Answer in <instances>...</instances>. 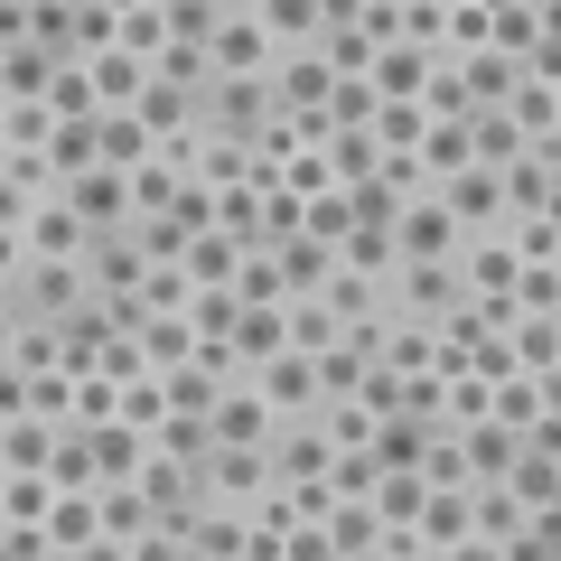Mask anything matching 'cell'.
<instances>
[{
	"mask_svg": "<svg viewBox=\"0 0 561 561\" xmlns=\"http://www.w3.org/2000/svg\"><path fill=\"white\" fill-rule=\"evenodd\" d=\"M57 206H66V216H76L94 243L122 234V225H131V169H84V179L57 187Z\"/></svg>",
	"mask_w": 561,
	"mask_h": 561,
	"instance_id": "6da1fadb",
	"label": "cell"
},
{
	"mask_svg": "<svg viewBox=\"0 0 561 561\" xmlns=\"http://www.w3.org/2000/svg\"><path fill=\"white\" fill-rule=\"evenodd\" d=\"M402 262H459V225L440 216V197H421L393 216V272Z\"/></svg>",
	"mask_w": 561,
	"mask_h": 561,
	"instance_id": "7a4b0ae2",
	"label": "cell"
},
{
	"mask_svg": "<svg viewBox=\"0 0 561 561\" xmlns=\"http://www.w3.org/2000/svg\"><path fill=\"white\" fill-rule=\"evenodd\" d=\"M468 290H459V262H402V309L393 319H412V328H431V319H449Z\"/></svg>",
	"mask_w": 561,
	"mask_h": 561,
	"instance_id": "3957f363",
	"label": "cell"
},
{
	"mask_svg": "<svg viewBox=\"0 0 561 561\" xmlns=\"http://www.w3.org/2000/svg\"><path fill=\"white\" fill-rule=\"evenodd\" d=\"M496 197H505V216H552V150H515V160L496 169Z\"/></svg>",
	"mask_w": 561,
	"mask_h": 561,
	"instance_id": "277c9868",
	"label": "cell"
},
{
	"mask_svg": "<svg viewBox=\"0 0 561 561\" xmlns=\"http://www.w3.org/2000/svg\"><path fill=\"white\" fill-rule=\"evenodd\" d=\"M206 66H216V76H262V66H272V38H262L253 10H225V20H216V47H206Z\"/></svg>",
	"mask_w": 561,
	"mask_h": 561,
	"instance_id": "5b68a950",
	"label": "cell"
},
{
	"mask_svg": "<svg viewBox=\"0 0 561 561\" xmlns=\"http://www.w3.org/2000/svg\"><path fill=\"white\" fill-rule=\"evenodd\" d=\"M84 243H94V234H84L57 197L28 206V225H20V253H28V262H84Z\"/></svg>",
	"mask_w": 561,
	"mask_h": 561,
	"instance_id": "8992f818",
	"label": "cell"
},
{
	"mask_svg": "<svg viewBox=\"0 0 561 561\" xmlns=\"http://www.w3.org/2000/svg\"><path fill=\"white\" fill-rule=\"evenodd\" d=\"M140 280H150V262H140V243H131V234H103V243H84V290L122 300V290H140Z\"/></svg>",
	"mask_w": 561,
	"mask_h": 561,
	"instance_id": "52a82bcc",
	"label": "cell"
},
{
	"mask_svg": "<svg viewBox=\"0 0 561 561\" xmlns=\"http://www.w3.org/2000/svg\"><path fill=\"white\" fill-rule=\"evenodd\" d=\"M272 431H280V421L262 412L253 393H225L216 412H206V440H216V449H272Z\"/></svg>",
	"mask_w": 561,
	"mask_h": 561,
	"instance_id": "ba28073f",
	"label": "cell"
},
{
	"mask_svg": "<svg viewBox=\"0 0 561 561\" xmlns=\"http://www.w3.org/2000/svg\"><path fill=\"white\" fill-rule=\"evenodd\" d=\"M421 552H431V561H440L449 552V542H468V486H431V496H421Z\"/></svg>",
	"mask_w": 561,
	"mask_h": 561,
	"instance_id": "9c48e42d",
	"label": "cell"
},
{
	"mask_svg": "<svg viewBox=\"0 0 561 561\" xmlns=\"http://www.w3.org/2000/svg\"><path fill=\"white\" fill-rule=\"evenodd\" d=\"M179 272H187V290H234V272H243V253L206 225V234H187V253H179Z\"/></svg>",
	"mask_w": 561,
	"mask_h": 561,
	"instance_id": "30bf717a",
	"label": "cell"
},
{
	"mask_svg": "<svg viewBox=\"0 0 561 561\" xmlns=\"http://www.w3.org/2000/svg\"><path fill=\"white\" fill-rule=\"evenodd\" d=\"M515 431H496V421H468V440H459V478H486V486H505V468H515Z\"/></svg>",
	"mask_w": 561,
	"mask_h": 561,
	"instance_id": "8fae6325",
	"label": "cell"
},
{
	"mask_svg": "<svg viewBox=\"0 0 561 561\" xmlns=\"http://www.w3.org/2000/svg\"><path fill=\"white\" fill-rule=\"evenodd\" d=\"M94 122H103V113H94ZM94 122H57V131H47V169H57V187H66V179H84V169H103Z\"/></svg>",
	"mask_w": 561,
	"mask_h": 561,
	"instance_id": "7c38bea8",
	"label": "cell"
},
{
	"mask_svg": "<svg viewBox=\"0 0 561 561\" xmlns=\"http://www.w3.org/2000/svg\"><path fill=\"white\" fill-rule=\"evenodd\" d=\"M272 272H280V300H319L337 262H328L319 243H280V253H272Z\"/></svg>",
	"mask_w": 561,
	"mask_h": 561,
	"instance_id": "4fadbf2b",
	"label": "cell"
},
{
	"mask_svg": "<svg viewBox=\"0 0 561 561\" xmlns=\"http://www.w3.org/2000/svg\"><path fill=\"white\" fill-rule=\"evenodd\" d=\"M84 440H94V478H103V486H131V478H140V431L103 421V431H84Z\"/></svg>",
	"mask_w": 561,
	"mask_h": 561,
	"instance_id": "5bb4252c",
	"label": "cell"
},
{
	"mask_svg": "<svg viewBox=\"0 0 561 561\" xmlns=\"http://www.w3.org/2000/svg\"><path fill=\"white\" fill-rule=\"evenodd\" d=\"M280 346H290V319L280 309H243L234 319V365H272Z\"/></svg>",
	"mask_w": 561,
	"mask_h": 561,
	"instance_id": "9a60e30c",
	"label": "cell"
},
{
	"mask_svg": "<svg viewBox=\"0 0 561 561\" xmlns=\"http://www.w3.org/2000/svg\"><path fill=\"white\" fill-rule=\"evenodd\" d=\"M94 534H103V505H94V496H57V505H47V542H57V561L84 552Z\"/></svg>",
	"mask_w": 561,
	"mask_h": 561,
	"instance_id": "2e32d148",
	"label": "cell"
},
{
	"mask_svg": "<svg viewBox=\"0 0 561 561\" xmlns=\"http://www.w3.org/2000/svg\"><path fill=\"white\" fill-rule=\"evenodd\" d=\"M47 486L94 496V440H84V431H57V449H47Z\"/></svg>",
	"mask_w": 561,
	"mask_h": 561,
	"instance_id": "e0dca14e",
	"label": "cell"
},
{
	"mask_svg": "<svg viewBox=\"0 0 561 561\" xmlns=\"http://www.w3.org/2000/svg\"><path fill=\"white\" fill-rule=\"evenodd\" d=\"M84 76H94V103H113V113H131V103H140V84H150L131 57H122V47H103V57L84 66Z\"/></svg>",
	"mask_w": 561,
	"mask_h": 561,
	"instance_id": "ac0fdd59",
	"label": "cell"
},
{
	"mask_svg": "<svg viewBox=\"0 0 561 561\" xmlns=\"http://www.w3.org/2000/svg\"><path fill=\"white\" fill-rule=\"evenodd\" d=\"M47 421H10V431H0V468H10V478H47Z\"/></svg>",
	"mask_w": 561,
	"mask_h": 561,
	"instance_id": "d6986e66",
	"label": "cell"
},
{
	"mask_svg": "<svg viewBox=\"0 0 561 561\" xmlns=\"http://www.w3.org/2000/svg\"><path fill=\"white\" fill-rule=\"evenodd\" d=\"M187 356H197V337H187V319H150V328H140V365H150V375H179Z\"/></svg>",
	"mask_w": 561,
	"mask_h": 561,
	"instance_id": "ffe728a7",
	"label": "cell"
},
{
	"mask_svg": "<svg viewBox=\"0 0 561 561\" xmlns=\"http://www.w3.org/2000/svg\"><path fill=\"white\" fill-rule=\"evenodd\" d=\"M280 319H290V346H300V356H328V346H337V309L328 300H290Z\"/></svg>",
	"mask_w": 561,
	"mask_h": 561,
	"instance_id": "44dd1931",
	"label": "cell"
},
{
	"mask_svg": "<svg viewBox=\"0 0 561 561\" xmlns=\"http://www.w3.org/2000/svg\"><path fill=\"white\" fill-rule=\"evenodd\" d=\"M47 113L57 122H94L103 103H94V76H84V66H57V76H47Z\"/></svg>",
	"mask_w": 561,
	"mask_h": 561,
	"instance_id": "7402d4cb",
	"label": "cell"
},
{
	"mask_svg": "<svg viewBox=\"0 0 561 561\" xmlns=\"http://www.w3.org/2000/svg\"><path fill=\"white\" fill-rule=\"evenodd\" d=\"M47 76H57V66H47L38 47H10V57H0V94H20V103H47Z\"/></svg>",
	"mask_w": 561,
	"mask_h": 561,
	"instance_id": "603a6c76",
	"label": "cell"
},
{
	"mask_svg": "<svg viewBox=\"0 0 561 561\" xmlns=\"http://www.w3.org/2000/svg\"><path fill=\"white\" fill-rule=\"evenodd\" d=\"M122 431H160V421H169V393H160V375H140V383H122Z\"/></svg>",
	"mask_w": 561,
	"mask_h": 561,
	"instance_id": "cb8c5ba5",
	"label": "cell"
},
{
	"mask_svg": "<svg viewBox=\"0 0 561 561\" xmlns=\"http://www.w3.org/2000/svg\"><path fill=\"white\" fill-rule=\"evenodd\" d=\"M328 552H337V561L375 552V505H337V515H328Z\"/></svg>",
	"mask_w": 561,
	"mask_h": 561,
	"instance_id": "d4e9b609",
	"label": "cell"
},
{
	"mask_svg": "<svg viewBox=\"0 0 561 561\" xmlns=\"http://www.w3.org/2000/svg\"><path fill=\"white\" fill-rule=\"evenodd\" d=\"M169 206H179V179H169L160 160H140V169H131V225H140V216H169Z\"/></svg>",
	"mask_w": 561,
	"mask_h": 561,
	"instance_id": "484cf974",
	"label": "cell"
},
{
	"mask_svg": "<svg viewBox=\"0 0 561 561\" xmlns=\"http://www.w3.org/2000/svg\"><path fill=\"white\" fill-rule=\"evenodd\" d=\"M421 496H431V478H375V524H412Z\"/></svg>",
	"mask_w": 561,
	"mask_h": 561,
	"instance_id": "4316f807",
	"label": "cell"
},
{
	"mask_svg": "<svg viewBox=\"0 0 561 561\" xmlns=\"http://www.w3.org/2000/svg\"><path fill=\"white\" fill-rule=\"evenodd\" d=\"M47 505H57L47 478H10V486H0V515H10V524H47Z\"/></svg>",
	"mask_w": 561,
	"mask_h": 561,
	"instance_id": "83f0119b",
	"label": "cell"
},
{
	"mask_svg": "<svg viewBox=\"0 0 561 561\" xmlns=\"http://www.w3.org/2000/svg\"><path fill=\"white\" fill-rule=\"evenodd\" d=\"M131 243H140V262H179V253H187V225H179V216H140Z\"/></svg>",
	"mask_w": 561,
	"mask_h": 561,
	"instance_id": "f1b7e54d",
	"label": "cell"
},
{
	"mask_svg": "<svg viewBox=\"0 0 561 561\" xmlns=\"http://www.w3.org/2000/svg\"><path fill=\"white\" fill-rule=\"evenodd\" d=\"M94 140H103V169H122V160H140V140H150V131H140L131 113H103V122H94Z\"/></svg>",
	"mask_w": 561,
	"mask_h": 561,
	"instance_id": "f546056e",
	"label": "cell"
},
{
	"mask_svg": "<svg viewBox=\"0 0 561 561\" xmlns=\"http://www.w3.org/2000/svg\"><path fill=\"white\" fill-rule=\"evenodd\" d=\"M496 561H552V515H534V524H515V534L496 542Z\"/></svg>",
	"mask_w": 561,
	"mask_h": 561,
	"instance_id": "4dcf8cb0",
	"label": "cell"
},
{
	"mask_svg": "<svg viewBox=\"0 0 561 561\" xmlns=\"http://www.w3.org/2000/svg\"><path fill=\"white\" fill-rule=\"evenodd\" d=\"M515 262H552V216H524L515 225Z\"/></svg>",
	"mask_w": 561,
	"mask_h": 561,
	"instance_id": "1f68e13d",
	"label": "cell"
},
{
	"mask_svg": "<svg viewBox=\"0 0 561 561\" xmlns=\"http://www.w3.org/2000/svg\"><path fill=\"white\" fill-rule=\"evenodd\" d=\"M66 561H131V542H113V534H94L84 552H66Z\"/></svg>",
	"mask_w": 561,
	"mask_h": 561,
	"instance_id": "d6a6232c",
	"label": "cell"
},
{
	"mask_svg": "<svg viewBox=\"0 0 561 561\" xmlns=\"http://www.w3.org/2000/svg\"><path fill=\"white\" fill-rule=\"evenodd\" d=\"M440 561H496V542H486V534H468V542H449Z\"/></svg>",
	"mask_w": 561,
	"mask_h": 561,
	"instance_id": "836d02e7",
	"label": "cell"
},
{
	"mask_svg": "<svg viewBox=\"0 0 561 561\" xmlns=\"http://www.w3.org/2000/svg\"><path fill=\"white\" fill-rule=\"evenodd\" d=\"M356 561H383V552H356Z\"/></svg>",
	"mask_w": 561,
	"mask_h": 561,
	"instance_id": "e575fe53",
	"label": "cell"
},
{
	"mask_svg": "<svg viewBox=\"0 0 561 561\" xmlns=\"http://www.w3.org/2000/svg\"><path fill=\"white\" fill-rule=\"evenodd\" d=\"M0 431H10V421H0Z\"/></svg>",
	"mask_w": 561,
	"mask_h": 561,
	"instance_id": "d590c367",
	"label": "cell"
}]
</instances>
